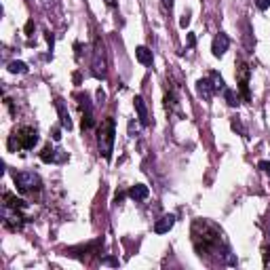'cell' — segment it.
<instances>
[{"mask_svg":"<svg viewBox=\"0 0 270 270\" xmlns=\"http://www.w3.org/2000/svg\"><path fill=\"white\" fill-rule=\"evenodd\" d=\"M192 241H194V247L197 251L202 253H220V245L224 243V234L215 224L207 220H197L192 226Z\"/></svg>","mask_w":270,"mask_h":270,"instance_id":"cell-1","label":"cell"},{"mask_svg":"<svg viewBox=\"0 0 270 270\" xmlns=\"http://www.w3.org/2000/svg\"><path fill=\"white\" fill-rule=\"evenodd\" d=\"M114 135H116V127H114V118L106 116L101 120L99 129H97V148L99 154L106 160H110L112 157V148H114Z\"/></svg>","mask_w":270,"mask_h":270,"instance_id":"cell-2","label":"cell"},{"mask_svg":"<svg viewBox=\"0 0 270 270\" xmlns=\"http://www.w3.org/2000/svg\"><path fill=\"white\" fill-rule=\"evenodd\" d=\"M11 141H17V148L22 150H32L38 144V131L34 127H19L11 135Z\"/></svg>","mask_w":270,"mask_h":270,"instance_id":"cell-3","label":"cell"},{"mask_svg":"<svg viewBox=\"0 0 270 270\" xmlns=\"http://www.w3.org/2000/svg\"><path fill=\"white\" fill-rule=\"evenodd\" d=\"M91 68H93V76H95V78L104 80L108 76V59H106L104 45H101L99 40L95 43V49H93V64H91Z\"/></svg>","mask_w":270,"mask_h":270,"instance_id":"cell-4","label":"cell"},{"mask_svg":"<svg viewBox=\"0 0 270 270\" xmlns=\"http://www.w3.org/2000/svg\"><path fill=\"white\" fill-rule=\"evenodd\" d=\"M13 180H15V186L22 192H30V190L40 188V178L34 171H19V173H15Z\"/></svg>","mask_w":270,"mask_h":270,"instance_id":"cell-5","label":"cell"},{"mask_svg":"<svg viewBox=\"0 0 270 270\" xmlns=\"http://www.w3.org/2000/svg\"><path fill=\"white\" fill-rule=\"evenodd\" d=\"M228 46H230V38H228L224 32L215 34V38H213V43H211L213 55H215V57H222V55H224V53L228 51Z\"/></svg>","mask_w":270,"mask_h":270,"instance_id":"cell-6","label":"cell"},{"mask_svg":"<svg viewBox=\"0 0 270 270\" xmlns=\"http://www.w3.org/2000/svg\"><path fill=\"white\" fill-rule=\"evenodd\" d=\"M133 108H135V112H137L139 125H144V127L150 125V118H148V106H146L144 97H141V95H135V99H133Z\"/></svg>","mask_w":270,"mask_h":270,"instance_id":"cell-7","label":"cell"},{"mask_svg":"<svg viewBox=\"0 0 270 270\" xmlns=\"http://www.w3.org/2000/svg\"><path fill=\"white\" fill-rule=\"evenodd\" d=\"M55 108H57V114H59V123H62L64 129L72 131V118H70V112H68V108L64 104V99H55Z\"/></svg>","mask_w":270,"mask_h":270,"instance_id":"cell-8","label":"cell"},{"mask_svg":"<svg viewBox=\"0 0 270 270\" xmlns=\"http://www.w3.org/2000/svg\"><path fill=\"white\" fill-rule=\"evenodd\" d=\"M197 93H199V97H202L205 101H209L213 97V83H211V78H201L199 83H197Z\"/></svg>","mask_w":270,"mask_h":270,"instance_id":"cell-9","label":"cell"},{"mask_svg":"<svg viewBox=\"0 0 270 270\" xmlns=\"http://www.w3.org/2000/svg\"><path fill=\"white\" fill-rule=\"evenodd\" d=\"M173 224H175V215H165V218H160L157 224H154V232H157V234H165V232L171 230Z\"/></svg>","mask_w":270,"mask_h":270,"instance_id":"cell-10","label":"cell"},{"mask_svg":"<svg viewBox=\"0 0 270 270\" xmlns=\"http://www.w3.org/2000/svg\"><path fill=\"white\" fill-rule=\"evenodd\" d=\"M239 89H241L243 95H245V99H249V68L247 66H241V72H239Z\"/></svg>","mask_w":270,"mask_h":270,"instance_id":"cell-11","label":"cell"},{"mask_svg":"<svg viewBox=\"0 0 270 270\" xmlns=\"http://www.w3.org/2000/svg\"><path fill=\"white\" fill-rule=\"evenodd\" d=\"M135 57H137V62L144 64V66H150L152 59H154L152 51L148 49V46H137V49H135Z\"/></svg>","mask_w":270,"mask_h":270,"instance_id":"cell-12","label":"cell"},{"mask_svg":"<svg viewBox=\"0 0 270 270\" xmlns=\"http://www.w3.org/2000/svg\"><path fill=\"white\" fill-rule=\"evenodd\" d=\"M148 194H150V190H148V186H144V184H135L129 190V197L133 201H144V199H148Z\"/></svg>","mask_w":270,"mask_h":270,"instance_id":"cell-13","label":"cell"},{"mask_svg":"<svg viewBox=\"0 0 270 270\" xmlns=\"http://www.w3.org/2000/svg\"><path fill=\"white\" fill-rule=\"evenodd\" d=\"M76 99H78V108H80V112H83V116L85 114H93V106H91V99H89V95H83V93H80V95H76Z\"/></svg>","mask_w":270,"mask_h":270,"instance_id":"cell-14","label":"cell"},{"mask_svg":"<svg viewBox=\"0 0 270 270\" xmlns=\"http://www.w3.org/2000/svg\"><path fill=\"white\" fill-rule=\"evenodd\" d=\"M55 148H51V144L49 146H45L43 148V152H40V160H43V163H53V160H55Z\"/></svg>","mask_w":270,"mask_h":270,"instance_id":"cell-15","label":"cell"},{"mask_svg":"<svg viewBox=\"0 0 270 270\" xmlns=\"http://www.w3.org/2000/svg\"><path fill=\"white\" fill-rule=\"evenodd\" d=\"M209 78H211L215 91H226V83H224V78H222L218 72H211V74H209Z\"/></svg>","mask_w":270,"mask_h":270,"instance_id":"cell-16","label":"cell"},{"mask_svg":"<svg viewBox=\"0 0 270 270\" xmlns=\"http://www.w3.org/2000/svg\"><path fill=\"white\" fill-rule=\"evenodd\" d=\"M4 205H9V207H13V209H23L25 207V202L22 201V199H17V197H13V194H4Z\"/></svg>","mask_w":270,"mask_h":270,"instance_id":"cell-17","label":"cell"},{"mask_svg":"<svg viewBox=\"0 0 270 270\" xmlns=\"http://www.w3.org/2000/svg\"><path fill=\"white\" fill-rule=\"evenodd\" d=\"M9 72L11 74H28V66L23 62H11L9 64Z\"/></svg>","mask_w":270,"mask_h":270,"instance_id":"cell-18","label":"cell"},{"mask_svg":"<svg viewBox=\"0 0 270 270\" xmlns=\"http://www.w3.org/2000/svg\"><path fill=\"white\" fill-rule=\"evenodd\" d=\"M224 97H226V101H228V106H239V97L234 95V91H230V89H226L224 91Z\"/></svg>","mask_w":270,"mask_h":270,"instance_id":"cell-19","label":"cell"},{"mask_svg":"<svg viewBox=\"0 0 270 270\" xmlns=\"http://www.w3.org/2000/svg\"><path fill=\"white\" fill-rule=\"evenodd\" d=\"M101 264H106V266H114V268H118L120 266V262L116 258H104L101 260Z\"/></svg>","mask_w":270,"mask_h":270,"instance_id":"cell-20","label":"cell"},{"mask_svg":"<svg viewBox=\"0 0 270 270\" xmlns=\"http://www.w3.org/2000/svg\"><path fill=\"white\" fill-rule=\"evenodd\" d=\"M137 133H139V125L135 123V120H131V123H129V135H131V137H135Z\"/></svg>","mask_w":270,"mask_h":270,"instance_id":"cell-21","label":"cell"},{"mask_svg":"<svg viewBox=\"0 0 270 270\" xmlns=\"http://www.w3.org/2000/svg\"><path fill=\"white\" fill-rule=\"evenodd\" d=\"M255 4H258L260 11H266L268 6H270V0H255Z\"/></svg>","mask_w":270,"mask_h":270,"instance_id":"cell-22","label":"cell"},{"mask_svg":"<svg viewBox=\"0 0 270 270\" xmlns=\"http://www.w3.org/2000/svg\"><path fill=\"white\" fill-rule=\"evenodd\" d=\"M258 167H260L264 173H268V175H270V160H260V165H258Z\"/></svg>","mask_w":270,"mask_h":270,"instance_id":"cell-23","label":"cell"},{"mask_svg":"<svg viewBox=\"0 0 270 270\" xmlns=\"http://www.w3.org/2000/svg\"><path fill=\"white\" fill-rule=\"evenodd\" d=\"M180 25H181V28H188V25H190V15H184V17H181V19H180Z\"/></svg>","mask_w":270,"mask_h":270,"instance_id":"cell-24","label":"cell"},{"mask_svg":"<svg viewBox=\"0 0 270 270\" xmlns=\"http://www.w3.org/2000/svg\"><path fill=\"white\" fill-rule=\"evenodd\" d=\"M53 139H55V141H59V139H62V131H59L57 127H55V129H53Z\"/></svg>","mask_w":270,"mask_h":270,"instance_id":"cell-25","label":"cell"},{"mask_svg":"<svg viewBox=\"0 0 270 270\" xmlns=\"http://www.w3.org/2000/svg\"><path fill=\"white\" fill-rule=\"evenodd\" d=\"M197 43V38H194V34H188V46H194Z\"/></svg>","mask_w":270,"mask_h":270,"instance_id":"cell-26","label":"cell"},{"mask_svg":"<svg viewBox=\"0 0 270 270\" xmlns=\"http://www.w3.org/2000/svg\"><path fill=\"white\" fill-rule=\"evenodd\" d=\"M160 2H163L165 9H171V6H173V0H160Z\"/></svg>","mask_w":270,"mask_h":270,"instance_id":"cell-27","label":"cell"},{"mask_svg":"<svg viewBox=\"0 0 270 270\" xmlns=\"http://www.w3.org/2000/svg\"><path fill=\"white\" fill-rule=\"evenodd\" d=\"M34 30V22H28V25H25V34H32Z\"/></svg>","mask_w":270,"mask_h":270,"instance_id":"cell-28","label":"cell"},{"mask_svg":"<svg viewBox=\"0 0 270 270\" xmlns=\"http://www.w3.org/2000/svg\"><path fill=\"white\" fill-rule=\"evenodd\" d=\"M97 99H99V101H104V99H106V93H104V91H101V89L97 91Z\"/></svg>","mask_w":270,"mask_h":270,"instance_id":"cell-29","label":"cell"},{"mask_svg":"<svg viewBox=\"0 0 270 270\" xmlns=\"http://www.w3.org/2000/svg\"><path fill=\"white\" fill-rule=\"evenodd\" d=\"M106 4L108 6H114V4H116V0H106Z\"/></svg>","mask_w":270,"mask_h":270,"instance_id":"cell-30","label":"cell"},{"mask_svg":"<svg viewBox=\"0 0 270 270\" xmlns=\"http://www.w3.org/2000/svg\"><path fill=\"white\" fill-rule=\"evenodd\" d=\"M40 2H43V4L46 6V4H51V2H53V0H40Z\"/></svg>","mask_w":270,"mask_h":270,"instance_id":"cell-31","label":"cell"}]
</instances>
